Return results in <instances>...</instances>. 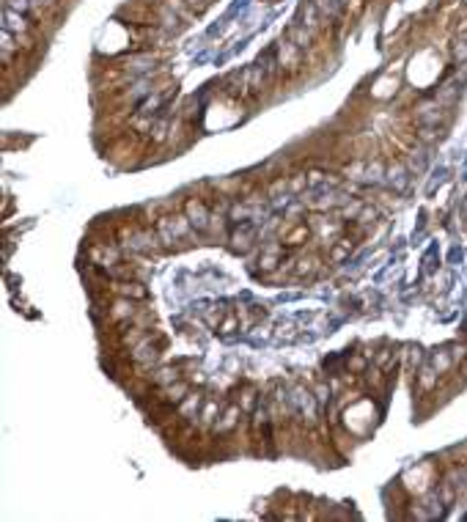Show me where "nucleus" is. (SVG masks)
Wrapping results in <instances>:
<instances>
[{
	"label": "nucleus",
	"mask_w": 467,
	"mask_h": 522,
	"mask_svg": "<svg viewBox=\"0 0 467 522\" xmlns=\"http://www.w3.org/2000/svg\"><path fill=\"white\" fill-rule=\"evenodd\" d=\"M182 212L187 215V220L193 223V229H196V234H207L212 226H215V215H212V207L204 201V198H187L185 204H182Z\"/></svg>",
	"instance_id": "1"
},
{
	"label": "nucleus",
	"mask_w": 467,
	"mask_h": 522,
	"mask_svg": "<svg viewBox=\"0 0 467 522\" xmlns=\"http://www.w3.org/2000/svg\"><path fill=\"white\" fill-rule=\"evenodd\" d=\"M275 61L283 74H297L302 69V50L291 39H280L275 47Z\"/></svg>",
	"instance_id": "2"
},
{
	"label": "nucleus",
	"mask_w": 467,
	"mask_h": 522,
	"mask_svg": "<svg viewBox=\"0 0 467 522\" xmlns=\"http://www.w3.org/2000/svg\"><path fill=\"white\" fill-rule=\"evenodd\" d=\"M229 242H231V248L236 253H247L256 242H258V237H256V226L250 223V220H242V223H236L231 231V237H229Z\"/></svg>",
	"instance_id": "3"
},
{
	"label": "nucleus",
	"mask_w": 467,
	"mask_h": 522,
	"mask_svg": "<svg viewBox=\"0 0 467 522\" xmlns=\"http://www.w3.org/2000/svg\"><path fill=\"white\" fill-rule=\"evenodd\" d=\"M135 302H138V300H129V297H113V300H110V305H107V319H110V322H116V324L129 322V319L141 311Z\"/></svg>",
	"instance_id": "4"
},
{
	"label": "nucleus",
	"mask_w": 467,
	"mask_h": 522,
	"mask_svg": "<svg viewBox=\"0 0 467 522\" xmlns=\"http://www.w3.org/2000/svg\"><path fill=\"white\" fill-rule=\"evenodd\" d=\"M116 297H129V300H146L149 297V289L141 283V280H113L110 286H107Z\"/></svg>",
	"instance_id": "5"
},
{
	"label": "nucleus",
	"mask_w": 467,
	"mask_h": 522,
	"mask_svg": "<svg viewBox=\"0 0 467 522\" xmlns=\"http://www.w3.org/2000/svg\"><path fill=\"white\" fill-rule=\"evenodd\" d=\"M242 413H245V410H242L236 401H231V404L226 407V413H220V418H218V424L212 426V432H215V435H231L234 429L239 426Z\"/></svg>",
	"instance_id": "6"
},
{
	"label": "nucleus",
	"mask_w": 467,
	"mask_h": 522,
	"mask_svg": "<svg viewBox=\"0 0 467 522\" xmlns=\"http://www.w3.org/2000/svg\"><path fill=\"white\" fill-rule=\"evenodd\" d=\"M311 240V229L305 223H291V229L286 234H280V245L286 251H294V248H302L305 242Z\"/></svg>",
	"instance_id": "7"
},
{
	"label": "nucleus",
	"mask_w": 467,
	"mask_h": 522,
	"mask_svg": "<svg viewBox=\"0 0 467 522\" xmlns=\"http://www.w3.org/2000/svg\"><path fill=\"white\" fill-rule=\"evenodd\" d=\"M176 379H182V366H160L149 374V385H154V388H168Z\"/></svg>",
	"instance_id": "8"
},
{
	"label": "nucleus",
	"mask_w": 467,
	"mask_h": 522,
	"mask_svg": "<svg viewBox=\"0 0 467 522\" xmlns=\"http://www.w3.org/2000/svg\"><path fill=\"white\" fill-rule=\"evenodd\" d=\"M286 39H291L302 52L305 50H311V44H313V33L302 25V22H294V25H289V30H286Z\"/></svg>",
	"instance_id": "9"
},
{
	"label": "nucleus",
	"mask_w": 467,
	"mask_h": 522,
	"mask_svg": "<svg viewBox=\"0 0 467 522\" xmlns=\"http://www.w3.org/2000/svg\"><path fill=\"white\" fill-rule=\"evenodd\" d=\"M218 418H220V401H218V399H204L201 413H198V421H201L204 426H215Z\"/></svg>",
	"instance_id": "10"
},
{
	"label": "nucleus",
	"mask_w": 467,
	"mask_h": 522,
	"mask_svg": "<svg viewBox=\"0 0 467 522\" xmlns=\"http://www.w3.org/2000/svg\"><path fill=\"white\" fill-rule=\"evenodd\" d=\"M349 253H352V240H346V237H344V240H335V242H333V248H330L327 259L333 261V264H341V261L346 259Z\"/></svg>",
	"instance_id": "11"
},
{
	"label": "nucleus",
	"mask_w": 467,
	"mask_h": 522,
	"mask_svg": "<svg viewBox=\"0 0 467 522\" xmlns=\"http://www.w3.org/2000/svg\"><path fill=\"white\" fill-rule=\"evenodd\" d=\"M239 327H242V319H239V313H234V311H231V313H226V316L220 319V324H218V333H220V335H234Z\"/></svg>",
	"instance_id": "12"
},
{
	"label": "nucleus",
	"mask_w": 467,
	"mask_h": 522,
	"mask_svg": "<svg viewBox=\"0 0 467 522\" xmlns=\"http://www.w3.org/2000/svg\"><path fill=\"white\" fill-rule=\"evenodd\" d=\"M316 264H319V261L313 259V256L300 259L297 261V267H294V272H297V275H313V272H316Z\"/></svg>",
	"instance_id": "13"
}]
</instances>
